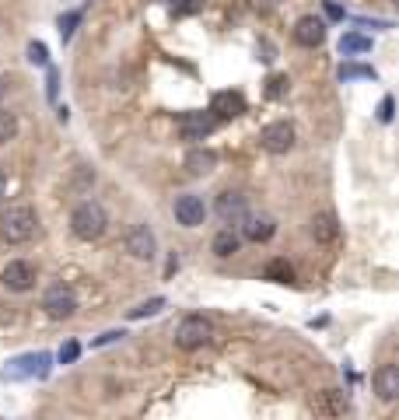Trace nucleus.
<instances>
[{"instance_id":"4468645a","label":"nucleus","mask_w":399,"mask_h":420,"mask_svg":"<svg viewBox=\"0 0 399 420\" xmlns=\"http://www.w3.org/2000/svg\"><path fill=\"white\" fill-rule=\"evenodd\" d=\"M207 112H210L217 123H221V120H235V116L245 112V98H242V91H217Z\"/></svg>"},{"instance_id":"c9c22d12","label":"nucleus","mask_w":399,"mask_h":420,"mask_svg":"<svg viewBox=\"0 0 399 420\" xmlns=\"http://www.w3.org/2000/svg\"><path fill=\"white\" fill-rule=\"evenodd\" d=\"M0 98H4V78H0Z\"/></svg>"},{"instance_id":"f3484780","label":"nucleus","mask_w":399,"mask_h":420,"mask_svg":"<svg viewBox=\"0 0 399 420\" xmlns=\"http://www.w3.org/2000/svg\"><path fill=\"white\" fill-rule=\"evenodd\" d=\"M309 231H312V238H316L319 246H333V242H340V221H336V214H329V210L312 217Z\"/></svg>"},{"instance_id":"20e7f679","label":"nucleus","mask_w":399,"mask_h":420,"mask_svg":"<svg viewBox=\"0 0 399 420\" xmlns=\"http://www.w3.org/2000/svg\"><path fill=\"white\" fill-rule=\"evenodd\" d=\"M49 364H53V357H49L46 350L21 354V357L7 361V368L0 372V378H46L49 375Z\"/></svg>"},{"instance_id":"473e14b6","label":"nucleus","mask_w":399,"mask_h":420,"mask_svg":"<svg viewBox=\"0 0 399 420\" xmlns=\"http://www.w3.org/2000/svg\"><path fill=\"white\" fill-rule=\"evenodd\" d=\"M56 81H60V78H56V70L49 67V84H46V95H49V98H56Z\"/></svg>"},{"instance_id":"423d86ee","label":"nucleus","mask_w":399,"mask_h":420,"mask_svg":"<svg viewBox=\"0 0 399 420\" xmlns=\"http://www.w3.org/2000/svg\"><path fill=\"white\" fill-rule=\"evenodd\" d=\"M0 284L14 294L32 291V288H36V266H32L28 259H11V263L4 266V273H0Z\"/></svg>"},{"instance_id":"b1692460","label":"nucleus","mask_w":399,"mask_h":420,"mask_svg":"<svg viewBox=\"0 0 399 420\" xmlns=\"http://www.w3.org/2000/svg\"><path fill=\"white\" fill-rule=\"evenodd\" d=\"M78 25H81V11H67V14H60V21H56L60 39L71 42V39H74V32H78Z\"/></svg>"},{"instance_id":"7c9ffc66","label":"nucleus","mask_w":399,"mask_h":420,"mask_svg":"<svg viewBox=\"0 0 399 420\" xmlns=\"http://www.w3.org/2000/svg\"><path fill=\"white\" fill-rule=\"evenodd\" d=\"M322 7H326V18H333V21H343V18H347V14H343V7H340L336 0H326Z\"/></svg>"},{"instance_id":"ddd939ff","label":"nucleus","mask_w":399,"mask_h":420,"mask_svg":"<svg viewBox=\"0 0 399 420\" xmlns=\"http://www.w3.org/2000/svg\"><path fill=\"white\" fill-rule=\"evenodd\" d=\"M322 39H326V21H322V18L305 14V18L294 21V42H298V46L316 49V46H322Z\"/></svg>"},{"instance_id":"c756f323","label":"nucleus","mask_w":399,"mask_h":420,"mask_svg":"<svg viewBox=\"0 0 399 420\" xmlns=\"http://www.w3.org/2000/svg\"><path fill=\"white\" fill-rule=\"evenodd\" d=\"M393 109H396V102H393V95H385L382 105H378V120L382 123H393Z\"/></svg>"},{"instance_id":"4be33fe9","label":"nucleus","mask_w":399,"mask_h":420,"mask_svg":"<svg viewBox=\"0 0 399 420\" xmlns=\"http://www.w3.org/2000/svg\"><path fill=\"white\" fill-rule=\"evenodd\" d=\"M358 78H364V81H375V78H378V70H375V67H368V63H343V67H340V81H358Z\"/></svg>"},{"instance_id":"7ed1b4c3","label":"nucleus","mask_w":399,"mask_h":420,"mask_svg":"<svg viewBox=\"0 0 399 420\" xmlns=\"http://www.w3.org/2000/svg\"><path fill=\"white\" fill-rule=\"evenodd\" d=\"M214 340V326H210V319H203V315H186L179 326H175V347L179 350H200V347H207Z\"/></svg>"},{"instance_id":"f03ea898","label":"nucleus","mask_w":399,"mask_h":420,"mask_svg":"<svg viewBox=\"0 0 399 420\" xmlns=\"http://www.w3.org/2000/svg\"><path fill=\"white\" fill-rule=\"evenodd\" d=\"M105 228H109V217H105V207L98 200H84L71 214V231H74V238H81V242L102 238Z\"/></svg>"},{"instance_id":"0eeeda50","label":"nucleus","mask_w":399,"mask_h":420,"mask_svg":"<svg viewBox=\"0 0 399 420\" xmlns=\"http://www.w3.org/2000/svg\"><path fill=\"white\" fill-rule=\"evenodd\" d=\"M42 308H46L49 319H71L78 312V298H74V291L67 284H53L49 291L42 294Z\"/></svg>"},{"instance_id":"aec40b11","label":"nucleus","mask_w":399,"mask_h":420,"mask_svg":"<svg viewBox=\"0 0 399 420\" xmlns=\"http://www.w3.org/2000/svg\"><path fill=\"white\" fill-rule=\"evenodd\" d=\"M239 249H242V238L232 231V228H228V231H221V235L214 238V256H217V259H232Z\"/></svg>"},{"instance_id":"a211bd4d","label":"nucleus","mask_w":399,"mask_h":420,"mask_svg":"<svg viewBox=\"0 0 399 420\" xmlns=\"http://www.w3.org/2000/svg\"><path fill=\"white\" fill-rule=\"evenodd\" d=\"M186 172L190 175H210L214 168H217V154L214 151H207V147H193L190 154H186Z\"/></svg>"},{"instance_id":"f8f14e48","label":"nucleus","mask_w":399,"mask_h":420,"mask_svg":"<svg viewBox=\"0 0 399 420\" xmlns=\"http://www.w3.org/2000/svg\"><path fill=\"white\" fill-rule=\"evenodd\" d=\"M309 406L316 410V417H343L347 414V396L340 389H322L309 399Z\"/></svg>"},{"instance_id":"393cba45","label":"nucleus","mask_w":399,"mask_h":420,"mask_svg":"<svg viewBox=\"0 0 399 420\" xmlns=\"http://www.w3.org/2000/svg\"><path fill=\"white\" fill-rule=\"evenodd\" d=\"M161 308H165V298H151V301H144V305L130 308L126 315H130V319H147V315H158Z\"/></svg>"},{"instance_id":"6ab92c4d","label":"nucleus","mask_w":399,"mask_h":420,"mask_svg":"<svg viewBox=\"0 0 399 420\" xmlns=\"http://www.w3.org/2000/svg\"><path fill=\"white\" fill-rule=\"evenodd\" d=\"M263 280H274V284H294V270L287 259H270L263 266Z\"/></svg>"},{"instance_id":"2eb2a0df","label":"nucleus","mask_w":399,"mask_h":420,"mask_svg":"<svg viewBox=\"0 0 399 420\" xmlns=\"http://www.w3.org/2000/svg\"><path fill=\"white\" fill-rule=\"evenodd\" d=\"M371 385H375V396L382 403H393L399 396V368L396 364H378L371 375Z\"/></svg>"},{"instance_id":"1a4fd4ad","label":"nucleus","mask_w":399,"mask_h":420,"mask_svg":"<svg viewBox=\"0 0 399 420\" xmlns=\"http://www.w3.org/2000/svg\"><path fill=\"white\" fill-rule=\"evenodd\" d=\"M172 214H175V221L182 228H200L207 221V204H203V196H197V193H182V196H175Z\"/></svg>"},{"instance_id":"9b49d317","label":"nucleus","mask_w":399,"mask_h":420,"mask_svg":"<svg viewBox=\"0 0 399 420\" xmlns=\"http://www.w3.org/2000/svg\"><path fill=\"white\" fill-rule=\"evenodd\" d=\"M217 217L224 221V224H242L245 217H249V196L245 193H235V189H224L221 196H217Z\"/></svg>"},{"instance_id":"5701e85b","label":"nucleus","mask_w":399,"mask_h":420,"mask_svg":"<svg viewBox=\"0 0 399 420\" xmlns=\"http://www.w3.org/2000/svg\"><path fill=\"white\" fill-rule=\"evenodd\" d=\"M14 137H18V116L7 112V109H0V147H7Z\"/></svg>"},{"instance_id":"c85d7f7f","label":"nucleus","mask_w":399,"mask_h":420,"mask_svg":"<svg viewBox=\"0 0 399 420\" xmlns=\"http://www.w3.org/2000/svg\"><path fill=\"white\" fill-rule=\"evenodd\" d=\"M28 60H32L36 67H49V49H46L42 42H28Z\"/></svg>"},{"instance_id":"a878e982","label":"nucleus","mask_w":399,"mask_h":420,"mask_svg":"<svg viewBox=\"0 0 399 420\" xmlns=\"http://www.w3.org/2000/svg\"><path fill=\"white\" fill-rule=\"evenodd\" d=\"M168 7H172V14L175 18H186V14H197L203 11V0H165Z\"/></svg>"},{"instance_id":"39448f33","label":"nucleus","mask_w":399,"mask_h":420,"mask_svg":"<svg viewBox=\"0 0 399 420\" xmlns=\"http://www.w3.org/2000/svg\"><path fill=\"white\" fill-rule=\"evenodd\" d=\"M217 126H221V123H217L210 112H182V116H179V123H175V130H179V140L197 144V140H203V137H210Z\"/></svg>"},{"instance_id":"f257e3e1","label":"nucleus","mask_w":399,"mask_h":420,"mask_svg":"<svg viewBox=\"0 0 399 420\" xmlns=\"http://www.w3.org/2000/svg\"><path fill=\"white\" fill-rule=\"evenodd\" d=\"M36 231H39V217L28 204H14V207H7L0 214V242L25 246V242L36 238Z\"/></svg>"},{"instance_id":"f704fd0d","label":"nucleus","mask_w":399,"mask_h":420,"mask_svg":"<svg viewBox=\"0 0 399 420\" xmlns=\"http://www.w3.org/2000/svg\"><path fill=\"white\" fill-rule=\"evenodd\" d=\"M274 4H277V0H256V7H263V11H270Z\"/></svg>"},{"instance_id":"412c9836","label":"nucleus","mask_w":399,"mask_h":420,"mask_svg":"<svg viewBox=\"0 0 399 420\" xmlns=\"http://www.w3.org/2000/svg\"><path fill=\"white\" fill-rule=\"evenodd\" d=\"M368 49H371V39L361 36V32H347V36L340 39V53H343V56H358V53H368Z\"/></svg>"},{"instance_id":"9d476101","label":"nucleus","mask_w":399,"mask_h":420,"mask_svg":"<svg viewBox=\"0 0 399 420\" xmlns=\"http://www.w3.org/2000/svg\"><path fill=\"white\" fill-rule=\"evenodd\" d=\"M126 252L133 256V259H155L158 256V238H155V231L147 228V224H133L130 231H126Z\"/></svg>"},{"instance_id":"72a5a7b5","label":"nucleus","mask_w":399,"mask_h":420,"mask_svg":"<svg viewBox=\"0 0 399 420\" xmlns=\"http://www.w3.org/2000/svg\"><path fill=\"white\" fill-rule=\"evenodd\" d=\"M4 196H7V175L0 172V200H4Z\"/></svg>"},{"instance_id":"cd10ccee","label":"nucleus","mask_w":399,"mask_h":420,"mask_svg":"<svg viewBox=\"0 0 399 420\" xmlns=\"http://www.w3.org/2000/svg\"><path fill=\"white\" fill-rule=\"evenodd\" d=\"M78 357H81V343H78V340H67V343L60 347V354H56V361H60V364H74Z\"/></svg>"},{"instance_id":"6e6552de","label":"nucleus","mask_w":399,"mask_h":420,"mask_svg":"<svg viewBox=\"0 0 399 420\" xmlns=\"http://www.w3.org/2000/svg\"><path fill=\"white\" fill-rule=\"evenodd\" d=\"M259 147H263L266 154H287V151L294 147V126L287 123V120H277V123L263 126Z\"/></svg>"},{"instance_id":"dca6fc26","label":"nucleus","mask_w":399,"mask_h":420,"mask_svg":"<svg viewBox=\"0 0 399 420\" xmlns=\"http://www.w3.org/2000/svg\"><path fill=\"white\" fill-rule=\"evenodd\" d=\"M274 231H277V221L270 214H249L242 221V235L249 242H266V238H274Z\"/></svg>"},{"instance_id":"2f4dec72","label":"nucleus","mask_w":399,"mask_h":420,"mask_svg":"<svg viewBox=\"0 0 399 420\" xmlns=\"http://www.w3.org/2000/svg\"><path fill=\"white\" fill-rule=\"evenodd\" d=\"M116 340H123L120 330H113V333H102L98 340H95V343H91V347H105V343H116Z\"/></svg>"},{"instance_id":"bb28decb","label":"nucleus","mask_w":399,"mask_h":420,"mask_svg":"<svg viewBox=\"0 0 399 420\" xmlns=\"http://www.w3.org/2000/svg\"><path fill=\"white\" fill-rule=\"evenodd\" d=\"M287 91H291V81H287V74H274V78L266 81V98H274V102H277V98H284Z\"/></svg>"}]
</instances>
